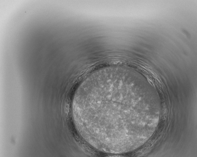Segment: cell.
Segmentation results:
<instances>
[{
  "label": "cell",
  "instance_id": "cell-1",
  "mask_svg": "<svg viewBox=\"0 0 197 157\" xmlns=\"http://www.w3.org/2000/svg\"><path fill=\"white\" fill-rule=\"evenodd\" d=\"M105 76L92 82L84 92L76 121L79 134L99 151L121 154L128 151L142 136L147 122L132 115L123 86Z\"/></svg>",
  "mask_w": 197,
  "mask_h": 157
}]
</instances>
